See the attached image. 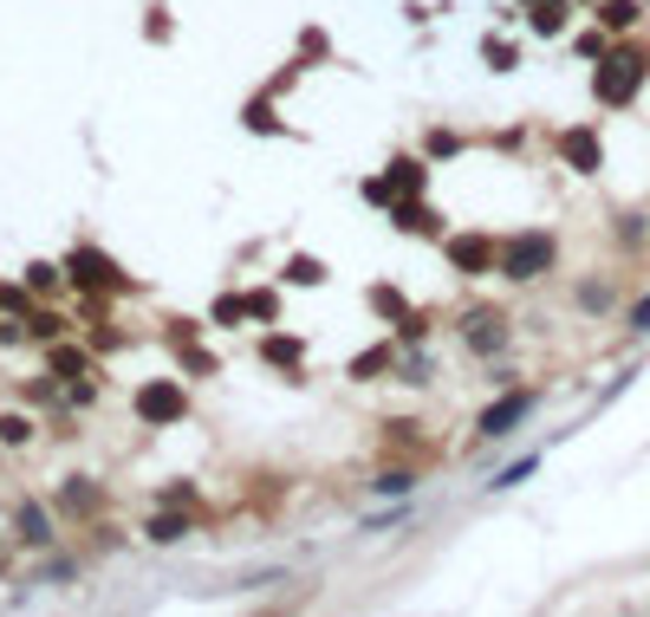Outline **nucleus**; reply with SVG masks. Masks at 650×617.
<instances>
[{"label":"nucleus","instance_id":"obj_1","mask_svg":"<svg viewBox=\"0 0 650 617\" xmlns=\"http://www.w3.org/2000/svg\"><path fill=\"white\" fill-rule=\"evenodd\" d=\"M547 267H553V234H540V228H534V234H514V241L501 247V273H508V280H540Z\"/></svg>","mask_w":650,"mask_h":617},{"label":"nucleus","instance_id":"obj_2","mask_svg":"<svg viewBox=\"0 0 650 617\" xmlns=\"http://www.w3.org/2000/svg\"><path fill=\"white\" fill-rule=\"evenodd\" d=\"M645 72H650L645 52H612V59L599 65V78H592V85H599V98H606V104H632V91L645 85Z\"/></svg>","mask_w":650,"mask_h":617},{"label":"nucleus","instance_id":"obj_3","mask_svg":"<svg viewBox=\"0 0 650 617\" xmlns=\"http://www.w3.org/2000/svg\"><path fill=\"white\" fill-rule=\"evenodd\" d=\"M462 338H469V351L488 358V351L508 345V319H501V312H469V319H462Z\"/></svg>","mask_w":650,"mask_h":617},{"label":"nucleus","instance_id":"obj_4","mask_svg":"<svg viewBox=\"0 0 650 617\" xmlns=\"http://www.w3.org/2000/svg\"><path fill=\"white\" fill-rule=\"evenodd\" d=\"M137 416L143 423H176L182 416V390L176 384H143L137 390Z\"/></svg>","mask_w":650,"mask_h":617},{"label":"nucleus","instance_id":"obj_5","mask_svg":"<svg viewBox=\"0 0 650 617\" xmlns=\"http://www.w3.org/2000/svg\"><path fill=\"white\" fill-rule=\"evenodd\" d=\"M449 260H456L462 273H488V267H495V241H482V234H456V241H449Z\"/></svg>","mask_w":650,"mask_h":617},{"label":"nucleus","instance_id":"obj_6","mask_svg":"<svg viewBox=\"0 0 650 617\" xmlns=\"http://www.w3.org/2000/svg\"><path fill=\"white\" fill-rule=\"evenodd\" d=\"M527 410H534V397H527V390H521V397H508V403H495V410L482 416V436H488V442H501V436H514V423H521Z\"/></svg>","mask_w":650,"mask_h":617},{"label":"nucleus","instance_id":"obj_7","mask_svg":"<svg viewBox=\"0 0 650 617\" xmlns=\"http://www.w3.org/2000/svg\"><path fill=\"white\" fill-rule=\"evenodd\" d=\"M560 156H566L573 169H586V176H592V169H599V156H606V150H599V130H566V137H560Z\"/></svg>","mask_w":650,"mask_h":617},{"label":"nucleus","instance_id":"obj_8","mask_svg":"<svg viewBox=\"0 0 650 617\" xmlns=\"http://www.w3.org/2000/svg\"><path fill=\"white\" fill-rule=\"evenodd\" d=\"M72 286H117V267H111L104 254L78 247V254H72Z\"/></svg>","mask_w":650,"mask_h":617},{"label":"nucleus","instance_id":"obj_9","mask_svg":"<svg viewBox=\"0 0 650 617\" xmlns=\"http://www.w3.org/2000/svg\"><path fill=\"white\" fill-rule=\"evenodd\" d=\"M13 527H20V540H26V547H52V527H46V507H20V514H13Z\"/></svg>","mask_w":650,"mask_h":617},{"label":"nucleus","instance_id":"obj_10","mask_svg":"<svg viewBox=\"0 0 650 617\" xmlns=\"http://www.w3.org/2000/svg\"><path fill=\"white\" fill-rule=\"evenodd\" d=\"M52 371H59L65 384H78V377H85L91 364H85V351H72V345H59V351H52Z\"/></svg>","mask_w":650,"mask_h":617},{"label":"nucleus","instance_id":"obj_11","mask_svg":"<svg viewBox=\"0 0 650 617\" xmlns=\"http://www.w3.org/2000/svg\"><path fill=\"white\" fill-rule=\"evenodd\" d=\"M150 540H156V547H176V540H189V520H176V514H156V520H150Z\"/></svg>","mask_w":650,"mask_h":617},{"label":"nucleus","instance_id":"obj_12","mask_svg":"<svg viewBox=\"0 0 650 617\" xmlns=\"http://www.w3.org/2000/svg\"><path fill=\"white\" fill-rule=\"evenodd\" d=\"M527 26H534V33H560V26H566V0H540Z\"/></svg>","mask_w":650,"mask_h":617},{"label":"nucleus","instance_id":"obj_13","mask_svg":"<svg viewBox=\"0 0 650 617\" xmlns=\"http://www.w3.org/2000/svg\"><path fill=\"white\" fill-rule=\"evenodd\" d=\"M371 488H378V494H410V488H417V475H410V468H384Z\"/></svg>","mask_w":650,"mask_h":617},{"label":"nucleus","instance_id":"obj_14","mask_svg":"<svg viewBox=\"0 0 650 617\" xmlns=\"http://www.w3.org/2000/svg\"><path fill=\"white\" fill-rule=\"evenodd\" d=\"M606 26H619V33L638 26V7H632V0H606Z\"/></svg>","mask_w":650,"mask_h":617},{"label":"nucleus","instance_id":"obj_15","mask_svg":"<svg viewBox=\"0 0 650 617\" xmlns=\"http://www.w3.org/2000/svg\"><path fill=\"white\" fill-rule=\"evenodd\" d=\"M26 436H33V423H26V416H0V442H13V449H20Z\"/></svg>","mask_w":650,"mask_h":617},{"label":"nucleus","instance_id":"obj_16","mask_svg":"<svg viewBox=\"0 0 650 617\" xmlns=\"http://www.w3.org/2000/svg\"><path fill=\"white\" fill-rule=\"evenodd\" d=\"M267 358H273V364H299V345H286V338H273V345H267Z\"/></svg>","mask_w":650,"mask_h":617},{"label":"nucleus","instance_id":"obj_17","mask_svg":"<svg viewBox=\"0 0 650 617\" xmlns=\"http://www.w3.org/2000/svg\"><path fill=\"white\" fill-rule=\"evenodd\" d=\"M632 332H650V299H638V306H632Z\"/></svg>","mask_w":650,"mask_h":617}]
</instances>
